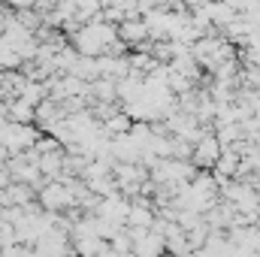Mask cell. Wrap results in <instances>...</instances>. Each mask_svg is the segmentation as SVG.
Segmentation results:
<instances>
[{"label": "cell", "instance_id": "1", "mask_svg": "<svg viewBox=\"0 0 260 257\" xmlns=\"http://www.w3.org/2000/svg\"><path fill=\"white\" fill-rule=\"evenodd\" d=\"M43 203H46L49 209H58V206L70 203V197H67V188H61V185H58V188H55V185H52V188H46V194H43Z\"/></svg>", "mask_w": 260, "mask_h": 257}]
</instances>
